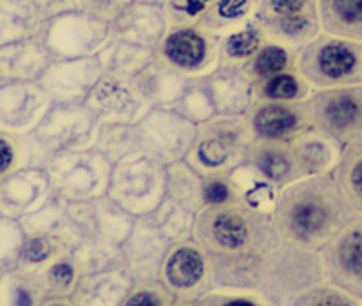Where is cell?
I'll return each instance as SVG.
<instances>
[{
    "mask_svg": "<svg viewBox=\"0 0 362 306\" xmlns=\"http://www.w3.org/2000/svg\"><path fill=\"white\" fill-rule=\"evenodd\" d=\"M134 279L122 263L82 273L71 294L74 306H122L134 286Z\"/></svg>",
    "mask_w": 362,
    "mask_h": 306,
    "instance_id": "603a6c76",
    "label": "cell"
},
{
    "mask_svg": "<svg viewBox=\"0 0 362 306\" xmlns=\"http://www.w3.org/2000/svg\"><path fill=\"white\" fill-rule=\"evenodd\" d=\"M199 306H279L267 295L250 290H226L214 288L202 299H198Z\"/></svg>",
    "mask_w": 362,
    "mask_h": 306,
    "instance_id": "681fc988",
    "label": "cell"
},
{
    "mask_svg": "<svg viewBox=\"0 0 362 306\" xmlns=\"http://www.w3.org/2000/svg\"><path fill=\"white\" fill-rule=\"evenodd\" d=\"M115 37L112 25L82 9L71 8L49 17L38 38L57 60L96 57Z\"/></svg>",
    "mask_w": 362,
    "mask_h": 306,
    "instance_id": "ba28073f",
    "label": "cell"
},
{
    "mask_svg": "<svg viewBox=\"0 0 362 306\" xmlns=\"http://www.w3.org/2000/svg\"><path fill=\"white\" fill-rule=\"evenodd\" d=\"M53 196L47 170L28 167L0 183V214L21 220L40 208Z\"/></svg>",
    "mask_w": 362,
    "mask_h": 306,
    "instance_id": "44dd1931",
    "label": "cell"
},
{
    "mask_svg": "<svg viewBox=\"0 0 362 306\" xmlns=\"http://www.w3.org/2000/svg\"><path fill=\"white\" fill-rule=\"evenodd\" d=\"M87 107L95 112L100 124H131L138 122L151 111L144 96L138 93L134 80L103 75L86 100Z\"/></svg>",
    "mask_w": 362,
    "mask_h": 306,
    "instance_id": "d6986e66",
    "label": "cell"
},
{
    "mask_svg": "<svg viewBox=\"0 0 362 306\" xmlns=\"http://www.w3.org/2000/svg\"><path fill=\"white\" fill-rule=\"evenodd\" d=\"M194 240L209 256L216 288L259 292L290 306L300 292L325 281L319 252L286 241L270 212L245 203L203 208Z\"/></svg>",
    "mask_w": 362,
    "mask_h": 306,
    "instance_id": "6da1fadb",
    "label": "cell"
},
{
    "mask_svg": "<svg viewBox=\"0 0 362 306\" xmlns=\"http://www.w3.org/2000/svg\"><path fill=\"white\" fill-rule=\"evenodd\" d=\"M354 214L332 174L300 178L281 189L272 220L281 236L306 250L321 252Z\"/></svg>",
    "mask_w": 362,
    "mask_h": 306,
    "instance_id": "7a4b0ae2",
    "label": "cell"
},
{
    "mask_svg": "<svg viewBox=\"0 0 362 306\" xmlns=\"http://www.w3.org/2000/svg\"><path fill=\"white\" fill-rule=\"evenodd\" d=\"M254 20L268 40L300 51L322 33L317 0H257Z\"/></svg>",
    "mask_w": 362,
    "mask_h": 306,
    "instance_id": "30bf717a",
    "label": "cell"
},
{
    "mask_svg": "<svg viewBox=\"0 0 362 306\" xmlns=\"http://www.w3.org/2000/svg\"><path fill=\"white\" fill-rule=\"evenodd\" d=\"M24 240L25 234L18 220L2 216L0 218V269L9 272L15 270Z\"/></svg>",
    "mask_w": 362,
    "mask_h": 306,
    "instance_id": "c3c4849f",
    "label": "cell"
},
{
    "mask_svg": "<svg viewBox=\"0 0 362 306\" xmlns=\"http://www.w3.org/2000/svg\"><path fill=\"white\" fill-rule=\"evenodd\" d=\"M313 131L346 149L362 141V86L313 89L308 98Z\"/></svg>",
    "mask_w": 362,
    "mask_h": 306,
    "instance_id": "9c48e42d",
    "label": "cell"
},
{
    "mask_svg": "<svg viewBox=\"0 0 362 306\" xmlns=\"http://www.w3.org/2000/svg\"><path fill=\"white\" fill-rule=\"evenodd\" d=\"M160 283L181 301H198L216 288L209 256L194 237L170 245L160 270Z\"/></svg>",
    "mask_w": 362,
    "mask_h": 306,
    "instance_id": "4fadbf2b",
    "label": "cell"
},
{
    "mask_svg": "<svg viewBox=\"0 0 362 306\" xmlns=\"http://www.w3.org/2000/svg\"><path fill=\"white\" fill-rule=\"evenodd\" d=\"M206 83L218 114H247L254 105L255 83L245 69L218 66L210 75H206Z\"/></svg>",
    "mask_w": 362,
    "mask_h": 306,
    "instance_id": "d4e9b609",
    "label": "cell"
},
{
    "mask_svg": "<svg viewBox=\"0 0 362 306\" xmlns=\"http://www.w3.org/2000/svg\"><path fill=\"white\" fill-rule=\"evenodd\" d=\"M53 62L40 38H25L0 47V78L38 82Z\"/></svg>",
    "mask_w": 362,
    "mask_h": 306,
    "instance_id": "83f0119b",
    "label": "cell"
},
{
    "mask_svg": "<svg viewBox=\"0 0 362 306\" xmlns=\"http://www.w3.org/2000/svg\"><path fill=\"white\" fill-rule=\"evenodd\" d=\"M297 71L312 89L362 86V42L317 35L297 53Z\"/></svg>",
    "mask_w": 362,
    "mask_h": 306,
    "instance_id": "5b68a950",
    "label": "cell"
},
{
    "mask_svg": "<svg viewBox=\"0 0 362 306\" xmlns=\"http://www.w3.org/2000/svg\"><path fill=\"white\" fill-rule=\"evenodd\" d=\"M297 53L299 51L284 46L281 42L267 40L261 46V49L255 53V57L248 62L245 71L252 78V82L259 83L270 76L297 71Z\"/></svg>",
    "mask_w": 362,
    "mask_h": 306,
    "instance_id": "e575fe53",
    "label": "cell"
},
{
    "mask_svg": "<svg viewBox=\"0 0 362 306\" xmlns=\"http://www.w3.org/2000/svg\"><path fill=\"white\" fill-rule=\"evenodd\" d=\"M40 2H67V0H40Z\"/></svg>",
    "mask_w": 362,
    "mask_h": 306,
    "instance_id": "91938a15",
    "label": "cell"
},
{
    "mask_svg": "<svg viewBox=\"0 0 362 306\" xmlns=\"http://www.w3.org/2000/svg\"><path fill=\"white\" fill-rule=\"evenodd\" d=\"M0 218H2V214H0Z\"/></svg>",
    "mask_w": 362,
    "mask_h": 306,
    "instance_id": "94428289",
    "label": "cell"
},
{
    "mask_svg": "<svg viewBox=\"0 0 362 306\" xmlns=\"http://www.w3.org/2000/svg\"><path fill=\"white\" fill-rule=\"evenodd\" d=\"M167 199L194 214H199L205 208L203 174H199L187 160L167 165Z\"/></svg>",
    "mask_w": 362,
    "mask_h": 306,
    "instance_id": "836d02e7",
    "label": "cell"
},
{
    "mask_svg": "<svg viewBox=\"0 0 362 306\" xmlns=\"http://www.w3.org/2000/svg\"><path fill=\"white\" fill-rule=\"evenodd\" d=\"M107 196L132 218L151 216L167 198V165L134 153L112 165Z\"/></svg>",
    "mask_w": 362,
    "mask_h": 306,
    "instance_id": "8992f818",
    "label": "cell"
},
{
    "mask_svg": "<svg viewBox=\"0 0 362 306\" xmlns=\"http://www.w3.org/2000/svg\"><path fill=\"white\" fill-rule=\"evenodd\" d=\"M221 35L199 25H170L156 57L187 76L210 75L219 66Z\"/></svg>",
    "mask_w": 362,
    "mask_h": 306,
    "instance_id": "5bb4252c",
    "label": "cell"
},
{
    "mask_svg": "<svg viewBox=\"0 0 362 306\" xmlns=\"http://www.w3.org/2000/svg\"><path fill=\"white\" fill-rule=\"evenodd\" d=\"M45 295L35 276L11 270L6 281V306H42Z\"/></svg>",
    "mask_w": 362,
    "mask_h": 306,
    "instance_id": "7dc6e473",
    "label": "cell"
},
{
    "mask_svg": "<svg viewBox=\"0 0 362 306\" xmlns=\"http://www.w3.org/2000/svg\"><path fill=\"white\" fill-rule=\"evenodd\" d=\"M69 252L62 237L58 236H25L17 266L18 272L37 276L58 256Z\"/></svg>",
    "mask_w": 362,
    "mask_h": 306,
    "instance_id": "b9f144b4",
    "label": "cell"
},
{
    "mask_svg": "<svg viewBox=\"0 0 362 306\" xmlns=\"http://www.w3.org/2000/svg\"><path fill=\"white\" fill-rule=\"evenodd\" d=\"M325 279L362 299V212H354L319 252Z\"/></svg>",
    "mask_w": 362,
    "mask_h": 306,
    "instance_id": "9a60e30c",
    "label": "cell"
},
{
    "mask_svg": "<svg viewBox=\"0 0 362 306\" xmlns=\"http://www.w3.org/2000/svg\"><path fill=\"white\" fill-rule=\"evenodd\" d=\"M111 25L115 37L156 49L169 31L170 22L163 6L134 0Z\"/></svg>",
    "mask_w": 362,
    "mask_h": 306,
    "instance_id": "cb8c5ba5",
    "label": "cell"
},
{
    "mask_svg": "<svg viewBox=\"0 0 362 306\" xmlns=\"http://www.w3.org/2000/svg\"><path fill=\"white\" fill-rule=\"evenodd\" d=\"M49 154L38 147L31 134H18L0 129V183L28 167L45 169Z\"/></svg>",
    "mask_w": 362,
    "mask_h": 306,
    "instance_id": "4dcf8cb0",
    "label": "cell"
},
{
    "mask_svg": "<svg viewBox=\"0 0 362 306\" xmlns=\"http://www.w3.org/2000/svg\"><path fill=\"white\" fill-rule=\"evenodd\" d=\"M98 118L87 104H51L31 136L44 153L80 151L95 147Z\"/></svg>",
    "mask_w": 362,
    "mask_h": 306,
    "instance_id": "8fae6325",
    "label": "cell"
},
{
    "mask_svg": "<svg viewBox=\"0 0 362 306\" xmlns=\"http://www.w3.org/2000/svg\"><path fill=\"white\" fill-rule=\"evenodd\" d=\"M290 306H362V299L325 279L300 292Z\"/></svg>",
    "mask_w": 362,
    "mask_h": 306,
    "instance_id": "bcb514c9",
    "label": "cell"
},
{
    "mask_svg": "<svg viewBox=\"0 0 362 306\" xmlns=\"http://www.w3.org/2000/svg\"><path fill=\"white\" fill-rule=\"evenodd\" d=\"M267 40L268 38L261 25L252 17L239 28L221 35L219 66L245 69Z\"/></svg>",
    "mask_w": 362,
    "mask_h": 306,
    "instance_id": "1f68e13d",
    "label": "cell"
},
{
    "mask_svg": "<svg viewBox=\"0 0 362 306\" xmlns=\"http://www.w3.org/2000/svg\"><path fill=\"white\" fill-rule=\"evenodd\" d=\"M95 149H98L115 165L119 160L140 153V141L136 125L131 124H100L95 138Z\"/></svg>",
    "mask_w": 362,
    "mask_h": 306,
    "instance_id": "ab89813d",
    "label": "cell"
},
{
    "mask_svg": "<svg viewBox=\"0 0 362 306\" xmlns=\"http://www.w3.org/2000/svg\"><path fill=\"white\" fill-rule=\"evenodd\" d=\"M140 2H147V4H156V6H167L170 0H140Z\"/></svg>",
    "mask_w": 362,
    "mask_h": 306,
    "instance_id": "680465c9",
    "label": "cell"
},
{
    "mask_svg": "<svg viewBox=\"0 0 362 306\" xmlns=\"http://www.w3.org/2000/svg\"><path fill=\"white\" fill-rule=\"evenodd\" d=\"M174 111L180 112L181 116H185L187 120H190L196 125L203 124V122L210 120V118H214L218 114L214 100H212V95H210L209 83H206V75L194 76L190 80L185 95L181 96Z\"/></svg>",
    "mask_w": 362,
    "mask_h": 306,
    "instance_id": "f6af8a7d",
    "label": "cell"
},
{
    "mask_svg": "<svg viewBox=\"0 0 362 306\" xmlns=\"http://www.w3.org/2000/svg\"><path fill=\"white\" fill-rule=\"evenodd\" d=\"M102 76L103 71L98 57L69 60L53 58L38 83L53 104H86Z\"/></svg>",
    "mask_w": 362,
    "mask_h": 306,
    "instance_id": "ac0fdd59",
    "label": "cell"
},
{
    "mask_svg": "<svg viewBox=\"0 0 362 306\" xmlns=\"http://www.w3.org/2000/svg\"><path fill=\"white\" fill-rule=\"evenodd\" d=\"M9 270L0 269V306H6V281H8Z\"/></svg>",
    "mask_w": 362,
    "mask_h": 306,
    "instance_id": "11a10c76",
    "label": "cell"
},
{
    "mask_svg": "<svg viewBox=\"0 0 362 306\" xmlns=\"http://www.w3.org/2000/svg\"><path fill=\"white\" fill-rule=\"evenodd\" d=\"M190 80L192 76L183 75L156 57L136 76L134 86L151 109H174L185 95Z\"/></svg>",
    "mask_w": 362,
    "mask_h": 306,
    "instance_id": "484cf974",
    "label": "cell"
},
{
    "mask_svg": "<svg viewBox=\"0 0 362 306\" xmlns=\"http://www.w3.org/2000/svg\"><path fill=\"white\" fill-rule=\"evenodd\" d=\"M42 306H74V302L71 301V298H53L45 299Z\"/></svg>",
    "mask_w": 362,
    "mask_h": 306,
    "instance_id": "9f6ffc18",
    "label": "cell"
},
{
    "mask_svg": "<svg viewBox=\"0 0 362 306\" xmlns=\"http://www.w3.org/2000/svg\"><path fill=\"white\" fill-rule=\"evenodd\" d=\"M80 276H82V270L76 259L71 256V252H66L51 261L49 265L35 276V279L40 285L45 299H53L71 298Z\"/></svg>",
    "mask_w": 362,
    "mask_h": 306,
    "instance_id": "d590c367",
    "label": "cell"
},
{
    "mask_svg": "<svg viewBox=\"0 0 362 306\" xmlns=\"http://www.w3.org/2000/svg\"><path fill=\"white\" fill-rule=\"evenodd\" d=\"M140 153L163 165L187 160L196 140L198 125L174 109H151L136 124Z\"/></svg>",
    "mask_w": 362,
    "mask_h": 306,
    "instance_id": "7c38bea8",
    "label": "cell"
},
{
    "mask_svg": "<svg viewBox=\"0 0 362 306\" xmlns=\"http://www.w3.org/2000/svg\"><path fill=\"white\" fill-rule=\"evenodd\" d=\"M245 163L250 165L259 176H263L268 183L276 187L277 191L300 180L290 143L254 138L250 147H248L247 162Z\"/></svg>",
    "mask_w": 362,
    "mask_h": 306,
    "instance_id": "4316f807",
    "label": "cell"
},
{
    "mask_svg": "<svg viewBox=\"0 0 362 306\" xmlns=\"http://www.w3.org/2000/svg\"><path fill=\"white\" fill-rule=\"evenodd\" d=\"M203 203L205 207H225V205L241 203L230 174L203 176Z\"/></svg>",
    "mask_w": 362,
    "mask_h": 306,
    "instance_id": "f907efd6",
    "label": "cell"
},
{
    "mask_svg": "<svg viewBox=\"0 0 362 306\" xmlns=\"http://www.w3.org/2000/svg\"><path fill=\"white\" fill-rule=\"evenodd\" d=\"M96 57L100 60L103 75L134 80L148 64L156 60V49L138 46L119 37H112L107 46Z\"/></svg>",
    "mask_w": 362,
    "mask_h": 306,
    "instance_id": "f546056e",
    "label": "cell"
},
{
    "mask_svg": "<svg viewBox=\"0 0 362 306\" xmlns=\"http://www.w3.org/2000/svg\"><path fill=\"white\" fill-rule=\"evenodd\" d=\"M53 104L38 82L0 78V129L31 133Z\"/></svg>",
    "mask_w": 362,
    "mask_h": 306,
    "instance_id": "ffe728a7",
    "label": "cell"
},
{
    "mask_svg": "<svg viewBox=\"0 0 362 306\" xmlns=\"http://www.w3.org/2000/svg\"><path fill=\"white\" fill-rule=\"evenodd\" d=\"M230 178L234 182L235 189H238L241 203H245V205L252 208H257V211L270 212L272 214V208L276 205V198L279 194L276 187L268 183L263 176H259L247 163L232 170Z\"/></svg>",
    "mask_w": 362,
    "mask_h": 306,
    "instance_id": "f35d334b",
    "label": "cell"
},
{
    "mask_svg": "<svg viewBox=\"0 0 362 306\" xmlns=\"http://www.w3.org/2000/svg\"><path fill=\"white\" fill-rule=\"evenodd\" d=\"M254 134L247 116L216 114L198 125L187 162L203 176L230 174L247 162Z\"/></svg>",
    "mask_w": 362,
    "mask_h": 306,
    "instance_id": "277c9868",
    "label": "cell"
},
{
    "mask_svg": "<svg viewBox=\"0 0 362 306\" xmlns=\"http://www.w3.org/2000/svg\"><path fill=\"white\" fill-rule=\"evenodd\" d=\"M132 2L134 0H74V8L112 24Z\"/></svg>",
    "mask_w": 362,
    "mask_h": 306,
    "instance_id": "db71d44e",
    "label": "cell"
},
{
    "mask_svg": "<svg viewBox=\"0 0 362 306\" xmlns=\"http://www.w3.org/2000/svg\"><path fill=\"white\" fill-rule=\"evenodd\" d=\"M257 0H212L199 20V28L225 35L254 17Z\"/></svg>",
    "mask_w": 362,
    "mask_h": 306,
    "instance_id": "8d00e7d4",
    "label": "cell"
},
{
    "mask_svg": "<svg viewBox=\"0 0 362 306\" xmlns=\"http://www.w3.org/2000/svg\"><path fill=\"white\" fill-rule=\"evenodd\" d=\"M248 125L254 138L279 143H292L312 131V112L308 100L305 102H268L255 100L247 112Z\"/></svg>",
    "mask_w": 362,
    "mask_h": 306,
    "instance_id": "2e32d148",
    "label": "cell"
},
{
    "mask_svg": "<svg viewBox=\"0 0 362 306\" xmlns=\"http://www.w3.org/2000/svg\"><path fill=\"white\" fill-rule=\"evenodd\" d=\"M312 86L299 71H288L255 83V100L268 102H305L312 95Z\"/></svg>",
    "mask_w": 362,
    "mask_h": 306,
    "instance_id": "7bdbcfd3",
    "label": "cell"
},
{
    "mask_svg": "<svg viewBox=\"0 0 362 306\" xmlns=\"http://www.w3.org/2000/svg\"><path fill=\"white\" fill-rule=\"evenodd\" d=\"M170 241L151 216L136 218L122 247V265L136 283L160 281V270L170 249Z\"/></svg>",
    "mask_w": 362,
    "mask_h": 306,
    "instance_id": "e0dca14e",
    "label": "cell"
},
{
    "mask_svg": "<svg viewBox=\"0 0 362 306\" xmlns=\"http://www.w3.org/2000/svg\"><path fill=\"white\" fill-rule=\"evenodd\" d=\"M45 170L58 198L67 203L89 201L107 196L112 163L98 149L89 147L51 154Z\"/></svg>",
    "mask_w": 362,
    "mask_h": 306,
    "instance_id": "52a82bcc",
    "label": "cell"
},
{
    "mask_svg": "<svg viewBox=\"0 0 362 306\" xmlns=\"http://www.w3.org/2000/svg\"><path fill=\"white\" fill-rule=\"evenodd\" d=\"M290 149H292L300 178L332 174L342 153V149L334 140H329L313 129L293 140L290 143Z\"/></svg>",
    "mask_w": 362,
    "mask_h": 306,
    "instance_id": "f1b7e54d",
    "label": "cell"
},
{
    "mask_svg": "<svg viewBox=\"0 0 362 306\" xmlns=\"http://www.w3.org/2000/svg\"><path fill=\"white\" fill-rule=\"evenodd\" d=\"M151 218H153L154 223L160 227V230L163 232L170 243H177V241H185L194 237V228H196V221H198V214L187 211L185 207H181V205L167 198L151 214Z\"/></svg>",
    "mask_w": 362,
    "mask_h": 306,
    "instance_id": "ee69618b",
    "label": "cell"
},
{
    "mask_svg": "<svg viewBox=\"0 0 362 306\" xmlns=\"http://www.w3.org/2000/svg\"><path fill=\"white\" fill-rule=\"evenodd\" d=\"M322 33L362 42V0H317Z\"/></svg>",
    "mask_w": 362,
    "mask_h": 306,
    "instance_id": "d6a6232c",
    "label": "cell"
},
{
    "mask_svg": "<svg viewBox=\"0 0 362 306\" xmlns=\"http://www.w3.org/2000/svg\"><path fill=\"white\" fill-rule=\"evenodd\" d=\"M134 220L109 196L67 203V225L62 240L82 273L122 263V247Z\"/></svg>",
    "mask_w": 362,
    "mask_h": 306,
    "instance_id": "3957f363",
    "label": "cell"
},
{
    "mask_svg": "<svg viewBox=\"0 0 362 306\" xmlns=\"http://www.w3.org/2000/svg\"><path fill=\"white\" fill-rule=\"evenodd\" d=\"M174 298L160 281L134 283L122 306H173Z\"/></svg>",
    "mask_w": 362,
    "mask_h": 306,
    "instance_id": "816d5d0a",
    "label": "cell"
},
{
    "mask_svg": "<svg viewBox=\"0 0 362 306\" xmlns=\"http://www.w3.org/2000/svg\"><path fill=\"white\" fill-rule=\"evenodd\" d=\"M18 223L25 236L62 237L67 225V201L53 194L40 208L21 218Z\"/></svg>",
    "mask_w": 362,
    "mask_h": 306,
    "instance_id": "60d3db41",
    "label": "cell"
},
{
    "mask_svg": "<svg viewBox=\"0 0 362 306\" xmlns=\"http://www.w3.org/2000/svg\"><path fill=\"white\" fill-rule=\"evenodd\" d=\"M354 212H362V141L342 149L332 172Z\"/></svg>",
    "mask_w": 362,
    "mask_h": 306,
    "instance_id": "74e56055",
    "label": "cell"
},
{
    "mask_svg": "<svg viewBox=\"0 0 362 306\" xmlns=\"http://www.w3.org/2000/svg\"><path fill=\"white\" fill-rule=\"evenodd\" d=\"M173 306H199L198 301H181V299H174Z\"/></svg>",
    "mask_w": 362,
    "mask_h": 306,
    "instance_id": "6f0895ef",
    "label": "cell"
},
{
    "mask_svg": "<svg viewBox=\"0 0 362 306\" xmlns=\"http://www.w3.org/2000/svg\"><path fill=\"white\" fill-rule=\"evenodd\" d=\"M74 8L67 2H40V0H0V47L13 42L35 38L49 17Z\"/></svg>",
    "mask_w": 362,
    "mask_h": 306,
    "instance_id": "7402d4cb",
    "label": "cell"
},
{
    "mask_svg": "<svg viewBox=\"0 0 362 306\" xmlns=\"http://www.w3.org/2000/svg\"><path fill=\"white\" fill-rule=\"evenodd\" d=\"M212 0H170L165 6L170 25H198Z\"/></svg>",
    "mask_w": 362,
    "mask_h": 306,
    "instance_id": "f5cc1de1",
    "label": "cell"
}]
</instances>
